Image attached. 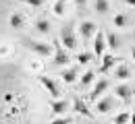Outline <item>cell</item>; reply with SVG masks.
Returning <instances> with one entry per match:
<instances>
[{
	"label": "cell",
	"mask_w": 135,
	"mask_h": 124,
	"mask_svg": "<svg viewBox=\"0 0 135 124\" xmlns=\"http://www.w3.org/2000/svg\"><path fill=\"white\" fill-rule=\"evenodd\" d=\"M60 44L65 46V50L69 52H73V50H77V35H75V31H73V23H67V25H62V29H60Z\"/></svg>",
	"instance_id": "6da1fadb"
},
{
	"label": "cell",
	"mask_w": 135,
	"mask_h": 124,
	"mask_svg": "<svg viewBox=\"0 0 135 124\" xmlns=\"http://www.w3.org/2000/svg\"><path fill=\"white\" fill-rule=\"evenodd\" d=\"M23 44H25V46H27V48H29V50H31L33 54L42 56V58H46V56H52V52H54L50 44H44V41H37V39H25Z\"/></svg>",
	"instance_id": "7a4b0ae2"
},
{
	"label": "cell",
	"mask_w": 135,
	"mask_h": 124,
	"mask_svg": "<svg viewBox=\"0 0 135 124\" xmlns=\"http://www.w3.org/2000/svg\"><path fill=\"white\" fill-rule=\"evenodd\" d=\"M69 60H71L69 50H65V46L60 44V39H54V58H52L54 66H65V64H69Z\"/></svg>",
	"instance_id": "3957f363"
},
{
	"label": "cell",
	"mask_w": 135,
	"mask_h": 124,
	"mask_svg": "<svg viewBox=\"0 0 135 124\" xmlns=\"http://www.w3.org/2000/svg\"><path fill=\"white\" fill-rule=\"evenodd\" d=\"M37 81L42 83V87L46 89V91L50 93L54 99H60V87L56 85V81H54L52 77H46V74H37Z\"/></svg>",
	"instance_id": "277c9868"
},
{
	"label": "cell",
	"mask_w": 135,
	"mask_h": 124,
	"mask_svg": "<svg viewBox=\"0 0 135 124\" xmlns=\"http://www.w3.org/2000/svg\"><path fill=\"white\" fill-rule=\"evenodd\" d=\"M79 33L83 39H91V37L98 33V25L94 21H81L79 23Z\"/></svg>",
	"instance_id": "5b68a950"
},
{
	"label": "cell",
	"mask_w": 135,
	"mask_h": 124,
	"mask_svg": "<svg viewBox=\"0 0 135 124\" xmlns=\"http://www.w3.org/2000/svg\"><path fill=\"white\" fill-rule=\"evenodd\" d=\"M133 93H135L133 87H131V85H127V83H120V85H117V87H114V95H117L118 99H123L125 104H127V101H131Z\"/></svg>",
	"instance_id": "8992f818"
},
{
	"label": "cell",
	"mask_w": 135,
	"mask_h": 124,
	"mask_svg": "<svg viewBox=\"0 0 135 124\" xmlns=\"http://www.w3.org/2000/svg\"><path fill=\"white\" fill-rule=\"evenodd\" d=\"M104 50H106V35L98 29V33L94 35V56L102 58V56H104Z\"/></svg>",
	"instance_id": "52a82bcc"
},
{
	"label": "cell",
	"mask_w": 135,
	"mask_h": 124,
	"mask_svg": "<svg viewBox=\"0 0 135 124\" xmlns=\"http://www.w3.org/2000/svg\"><path fill=\"white\" fill-rule=\"evenodd\" d=\"M69 107H71V106H69V101L60 97V99H54V101L50 104V112L54 114V116H65Z\"/></svg>",
	"instance_id": "ba28073f"
},
{
	"label": "cell",
	"mask_w": 135,
	"mask_h": 124,
	"mask_svg": "<svg viewBox=\"0 0 135 124\" xmlns=\"http://www.w3.org/2000/svg\"><path fill=\"white\" fill-rule=\"evenodd\" d=\"M108 79H100L98 83H96V87H94V91H91V95H89V101H98V97L100 95H104V91L108 89Z\"/></svg>",
	"instance_id": "9c48e42d"
},
{
	"label": "cell",
	"mask_w": 135,
	"mask_h": 124,
	"mask_svg": "<svg viewBox=\"0 0 135 124\" xmlns=\"http://www.w3.org/2000/svg\"><path fill=\"white\" fill-rule=\"evenodd\" d=\"M33 27H35V31L37 33H42V35H48L52 31V23L48 21V19H37L33 23Z\"/></svg>",
	"instance_id": "30bf717a"
},
{
	"label": "cell",
	"mask_w": 135,
	"mask_h": 124,
	"mask_svg": "<svg viewBox=\"0 0 135 124\" xmlns=\"http://www.w3.org/2000/svg\"><path fill=\"white\" fill-rule=\"evenodd\" d=\"M8 25H11L13 29H23V27H25V17H23L21 13H13V15L8 17Z\"/></svg>",
	"instance_id": "8fae6325"
},
{
	"label": "cell",
	"mask_w": 135,
	"mask_h": 124,
	"mask_svg": "<svg viewBox=\"0 0 135 124\" xmlns=\"http://www.w3.org/2000/svg\"><path fill=\"white\" fill-rule=\"evenodd\" d=\"M60 79L67 83V85H71V83H75L77 79H79V74H77V68H65V71L60 72Z\"/></svg>",
	"instance_id": "7c38bea8"
},
{
	"label": "cell",
	"mask_w": 135,
	"mask_h": 124,
	"mask_svg": "<svg viewBox=\"0 0 135 124\" xmlns=\"http://www.w3.org/2000/svg\"><path fill=\"white\" fill-rule=\"evenodd\" d=\"M112 110V97H104L98 101V106H96V112L98 114H108Z\"/></svg>",
	"instance_id": "4fadbf2b"
},
{
	"label": "cell",
	"mask_w": 135,
	"mask_h": 124,
	"mask_svg": "<svg viewBox=\"0 0 135 124\" xmlns=\"http://www.w3.org/2000/svg\"><path fill=\"white\" fill-rule=\"evenodd\" d=\"M118 62V58H114V56H102V66H100V72H108L114 64Z\"/></svg>",
	"instance_id": "5bb4252c"
},
{
	"label": "cell",
	"mask_w": 135,
	"mask_h": 124,
	"mask_svg": "<svg viewBox=\"0 0 135 124\" xmlns=\"http://www.w3.org/2000/svg\"><path fill=\"white\" fill-rule=\"evenodd\" d=\"M106 35V48H110V50H118L120 48V37L117 33H104Z\"/></svg>",
	"instance_id": "9a60e30c"
},
{
	"label": "cell",
	"mask_w": 135,
	"mask_h": 124,
	"mask_svg": "<svg viewBox=\"0 0 135 124\" xmlns=\"http://www.w3.org/2000/svg\"><path fill=\"white\" fill-rule=\"evenodd\" d=\"M112 23H114V27H117V29H125V27L129 25V17H127L125 13H117L114 19H112Z\"/></svg>",
	"instance_id": "2e32d148"
},
{
	"label": "cell",
	"mask_w": 135,
	"mask_h": 124,
	"mask_svg": "<svg viewBox=\"0 0 135 124\" xmlns=\"http://www.w3.org/2000/svg\"><path fill=\"white\" fill-rule=\"evenodd\" d=\"M94 10L98 15H106L110 10V2L108 0H94Z\"/></svg>",
	"instance_id": "e0dca14e"
},
{
	"label": "cell",
	"mask_w": 135,
	"mask_h": 124,
	"mask_svg": "<svg viewBox=\"0 0 135 124\" xmlns=\"http://www.w3.org/2000/svg\"><path fill=\"white\" fill-rule=\"evenodd\" d=\"M114 77H117L118 81H127V79H131V71H129V66L120 64L118 68H114Z\"/></svg>",
	"instance_id": "ac0fdd59"
},
{
	"label": "cell",
	"mask_w": 135,
	"mask_h": 124,
	"mask_svg": "<svg viewBox=\"0 0 135 124\" xmlns=\"http://www.w3.org/2000/svg\"><path fill=\"white\" fill-rule=\"evenodd\" d=\"M73 110H75L77 114H81V116H87V118L91 116V112L85 107V104L81 101V99H75V101H73Z\"/></svg>",
	"instance_id": "d6986e66"
},
{
	"label": "cell",
	"mask_w": 135,
	"mask_h": 124,
	"mask_svg": "<svg viewBox=\"0 0 135 124\" xmlns=\"http://www.w3.org/2000/svg\"><path fill=\"white\" fill-rule=\"evenodd\" d=\"M65 10H67V0H56L54 6H52V13H54L56 17H62Z\"/></svg>",
	"instance_id": "ffe728a7"
},
{
	"label": "cell",
	"mask_w": 135,
	"mask_h": 124,
	"mask_svg": "<svg viewBox=\"0 0 135 124\" xmlns=\"http://www.w3.org/2000/svg\"><path fill=\"white\" fill-rule=\"evenodd\" d=\"M94 81H96V72H94V71H85L83 74H81V87L91 85Z\"/></svg>",
	"instance_id": "44dd1931"
},
{
	"label": "cell",
	"mask_w": 135,
	"mask_h": 124,
	"mask_svg": "<svg viewBox=\"0 0 135 124\" xmlns=\"http://www.w3.org/2000/svg\"><path fill=\"white\" fill-rule=\"evenodd\" d=\"M91 58H94V54L91 52H83L77 56V64H81V66H85V64H89L91 62Z\"/></svg>",
	"instance_id": "7402d4cb"
},
{
	"label": "cell",
	"mask_w": 135,
	"mask_h": 124,
	"mask_svg": "<svg viewBox=\"0 0 135 124\" xmlns=\"http://www.w3.org/2000/svg\"><path fill=\"white\" fill-rule=\"evenodd\" d=\"M129 118H131V114H129V112H123V114L114 116V124H127Z\"/></svg>",
	"instance_id": "603a6c76"
},
{
	"label": "cell",
	"mask_w": 135,
	"mask_h": 124,
	"mask_svg": "<svg viewBox=\"0 0 135 124\" xmlns=\"http://www.w3.org/2000/svg\"><path fill=\"white\" fill-rule=\"evenodd\" d=\"M50 124H73V118H69V116H58V118H54Z\"/></svg>",
	"instance_id": "cb8c5ba5"
},
{
	"label": "cell",
	"mask_w": 135,
	"mask_h": 124,
	"mask_svg": "<svg viewBox=\"0 0 135 124\" xmlns=\"http://www.w3.org/2000/svg\"><path fill=\"white\" fill-rule=\"evenodd\" d=\"M25 4H29V6H33V8H40V6H44V2L46 0H23Z\"/></svg>",
	"instance_id": "d4e9b609"
},
{
	"label": "cell",
	"mask_w": 135,
	"mask_h": 124,
	"mask_svg": "<svg viewBox=\"0 0 135 124\" xmlns=\"http://www.w3.org/2000/svg\"><path fill=\"white\" fill-rule=\"evenodd\" d=\"M75 2V6H85L87 4V0H73Z\"/></svg>",
	"instance_id": "484cf974"
},
{
	"label": "cell",
	"mask_w": 135,
	"mask_h": 124,
	"mask_svg": "<svg viewBox=\"0 0 135 124\" xmlns=\"http://www.w3.org/2000/svg\"><path fill=\"white\" fill-rule=\"evenodd\" d=\"M129 122L135 124V107H133V112H131V118H129Z\"/></svg>",
	"instance_id": "4316f807"
},
{
	"label": "cell",
	"mask_w": 135,
	"mask_h": 124,
	"mask_svg": "<svg viewBox=\"0 0 135 124\" xmlns=\"http://www.w3.org/2000/svg\"><path fill=\"white\" fill-rule=\"evenodd\" d=\"M125 4H129V6H135V0H123Z\"/></svg>",
	"instance_id": "83f0119b"
},
{
	"label": "cell",
	"mask_w": 135,
	"mask_h": 124,
	"mask_svg": "<svg viewBox=\"0 0 135 124\" xmlns=\"http://www.w3.org/2000/svg\"><path fill=\"white\" fill-rule=\"evenodd\" d=\"M131 58H133V60H135V46H133V48H131Z\"/></svg>",
	"instance_id": "f1b7e54d"
}]
</instances>
